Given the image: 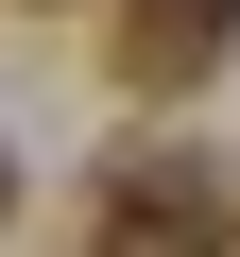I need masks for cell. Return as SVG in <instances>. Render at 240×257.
Masks as SVG:
<instances>
[{"label":"cell","instance_id":"6da1fadb","mask_svg":"<svg viewBox=\"0 0 240 257\" xmlns=\"http://www.w3.org/2000/svg\"><path fill=\"white\" fill-rule=\"evenodd\" d=\"M223 240H240V189L206 155H120L86 206V257H223Z\"/></svg>","mask_w":240,"mask_h":257},{"label":"cell","instance_id":"3957f363","mask_svg":"<svg viewBox=\"0 0 240 257\" xmlns=\"http://www.w3.org/2000/svg\"><path fill=\"white\" fill-rule=\"evenodd\" d=\"M0 206H18V155H0Z\"/></svg>","mask_w":240,"mask_h":257},{"label":"cell","instance_id":"7a4b0ae2","mask_svg":"<svg viewBox=\"0 0 240 257\" xmlns=\"http://www.w3.org/2000/svg\"><path fill=\"white\" fill-rule=\"evenodd\" d=\"M240 52V0H120V35H103V69L138 86V103H172V86H206Z\"/></svg>","mask_w":240,"mask_h":257}]
</instances>
